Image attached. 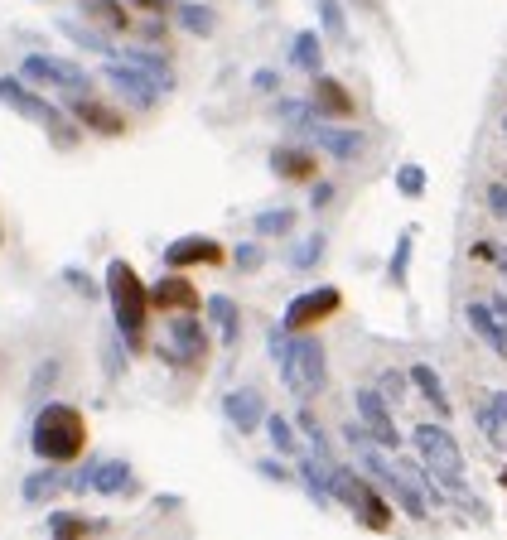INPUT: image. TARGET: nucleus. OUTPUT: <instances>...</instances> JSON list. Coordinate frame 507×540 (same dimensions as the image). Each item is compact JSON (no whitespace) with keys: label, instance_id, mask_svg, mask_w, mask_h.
<instances>
[{"label":"nucleus","instance_id":"f257e3e1","mask_svg":"<svg viewBox=\"0 0 507 540\" xmlns=\"http://www.w3.org/2000/svg\"><path fill=\"white\" fill-rule=\"evenodd\" d=\"M29 449L39 454V463H78L87 449V420L78 405L63 401H44L34 410V425H29Z\"/></svg>","mask_w":507,"mask_h":540},{"label":"nucleus","instance_id":"f03ea898","mask_svg":"<svg viewBox=\"0 0 507 540\" xmlns=\"http://www.w3.org/2000/svg\"><path fill=\"white\" fill-rule=\"evenodd\" d=\"M107 299H112V319L116 338L126 343V352L145 348V324H150V285H145L131 261L116 256L107 266Z\"/></svg>","mask_w":507,"mask_h":540},{"label":"nucleus","instance_id":"7ed1b4c3","mask_svg":"<svg viewBox=\"0 0 507 540\" xmlns=\"http://www.w3.org/2000/svg\"><path fill=\"white\" fill-rule=\"evenodd\" d=\"M276 367H281L285 386H290V396H300V401H310L314 391H324V381H329L324 343H319L314 333H290V343H285V357L276 362Z\"/></svg>","mask_w":507,"mask_h":540},{"label":"nucleus","instance_id":"20e7f679","mask_svg":"<svg viewBox=\"0 0 507 540\" xmlns=\"http://www.w3.org/2000/svg\"><path fill=\"white\" fill-rule=\"evenodd\" d=\"M329 492H334V502H343L348 512L363 521L367 531H387V526H392V502H382L358 473H348V468L334 463V468H329Z\"/></svg>","mask_w":507,"mask_h":540},{"label":"nucleus","instance_id":"39448f33","mask_svg":"<svg viewBox=\"0 0 507 540\" xmlns=\"http://www.w3.org/2000/svg\"><path fill=\"white\" fill-rule=\"evenodd\" d=\"M416 454H421L425 473L445 487H464V454L454 444L445 425H416Z\"/></svg>","mask_w":507,"mask_h":540},{"label":"nucleus","instance_id":"423d86ee","mask_svg":"<svg viewBox=\"0 0 507 540\" xmlns=\"http://www.w3.org/2000/svg\"><path fill=\"white\" fill-rule=\"evenodd\" d=\"M20 78L34 82V87H54L63 97H83L92 92V73H87L83 63H73V58H58V54H29L20 63Z\"/></svg>","mask_w":507,"mask_h":540},{"label":"nucleus","instance_id":"0eeeda50","mask_svg":"<svg viewBox=\"0 0 507 540\" xmlns=\"http://www.w3.org/2000/svg\"><path fill=\"white\" fill-rule=\"evenodd\" d=\"M102 78L112 82V92L126 102V107L136 111H155L160 107V97H165V87L150 78L145 68H136V63H126V58H107V68H102Z\"/></svg>","mask_w":507,"mask_h":540},{"label":"nucleus","instance_id":"6e6552de","mask_svg":"<svg viewBox=\"0 0 507 540\" xmlns=\"http://www.w3.org/2000/svg\"><path fill=\"white\" fill-rule=\"evenodd\" d=\"M338 309H343V295H338L334 285H319V290H305V295H295L290 304H285L281 324L290 328V333H305V328L334 319Z\"/></svg>","mask_w":507,"mask_h":540},{"label":"nucleus","instance_id":"1a4fd4ad","mask_svg":"<svg viewBox=\"0 0 507 540\" xmlns=\"http://www.w3.org/2000/svg\"><path fill=\"white\" fill-rule=\"evenodd\" d=\"M0 107H10L15 116H25V121L44 126V131H49L54 121H63V111H58L49 97H39V92H34L25 78H10V73L0 78Z\"/></svg>","mask_w":507,"mask_h":540},{"label":"nucleus","instance_id":"9d476101","mask_svg":"<svg viewBox=\"0 0 507 540\" xmlns=\"http://www.w3.org/2000/svg\"><path fill=\"white\" fill-rule=\"evenodd\" d=\"M165 343L174 348L179 367H198L208 357V324L198 314H174L165 324Z\"/></svg>","mask_w":507,"mask_h":540},{"label":"nucleus","instance_id":"9b49d317","mask_svg":"<svg viewBox=\"0 0 507 540\" xmlns=\"http://www.w3.org/2000/svg\"><path fill=\"white\" fill-rule=\"evenodd\" d=\"M353 405H358V420H363L367 439L382 444V449H396V425H392V410H387V396L372 391V386H358Z\"/></svg>","mask_w":507,"mask_h":540},{"label":"nucleus","instance_id":"f8f14e48","mask_svg":"<svg viewBox=\"0 0 507 540\" xmlns=\"http://www.w3.org/2000/svg\"><path fill=\"white\" fill-rule=\"evenodd\" d=\"M150 309H174V314H198L203 309V295L194 290V280L184 270H169L150 285Z\"/></svg>","mask_w":507,"mask_h":540},{"label":"nucleus","instance_id":"ddd939ff","mask_svg":"<svg viewBox=\"0 0 507 540\" xmlns=\"http://www.w3.org/2000/svg\"><path fill=\"white\" fill-rule=\"evenodd\" d=\"M68 116H73L83 131L107 135V140L126 135V116H121V111H112L107 102H97L92 92H83V97H68Z\"/></svg>","mask_w":507,"mask_h":540},{"label":"nucleus","instance_id":"4468645a","mask_svg":"<svg viewBox=\"0 0 507 540\" xmlns=\"http://www.w3.org/2000/svg\"><path fill=\"white\" fill-rule=\"evenodd\" d=\"M223 415L237 434H256L261 425H266V401H261L256 386H237V391H227L223 396Z\"/></svg>","mask_w":507,"mask_h":540},{"label":"nucleus","instance_id":"2eb2a0df","mask_svg":"<svg viewBox=\"0 0 507 540\" xmlns=\"http://www.w3.org/2000/svg\"><path fill=\"white\" fill-rule=\"evenodd\" d=\"M310 140L324 150V155H329V160H338V164H353L367 150L363 131H353V126H324V121H319V126L310 131Z\"/></svg>","mask_w":507,"mask_h":540},{"label":"nucleus","instance_id":"dca6fc26","mask_svg":"<svg viewBox=\"0 0 507 540\" xmlns=\"http://www.w3.org/2000/svg\"><path fill=\"white\" fill-rule=\"evenodd\" d=\"M223 261V246L213 237H179L165 246V266L169 270H189V266H218Z\"/></svg>","mask_w":507,"mask_h":540},{"label":"nucleus","instance_id":"f3484780","mask_svg":"<svg viewBox=\"0 0 507 540\" xmlns=\"http://www.w3.org/2000/svg\"><path fill=\"white\" fill-rule=\"evenodd\" d=\"M310 102H314V111L329 116V121H348V116H353V92H348L338 78H329V73H314Z\"/></svg>","mask_w":507,"mask_h":540},{"label":"nucleus","instance_id":"a211bd4d","mask_svg":"<svg viewBox=\"0 0 507 540\" xmlns=\"http://www.w3.org/2000/svg\"><path fill=\"white\" fill-rule=\"evenodd\" d=\"M87 492H102V497H116L131 487V463L126 459H87Z\"/></svg>","mask_w":507,"mask_h":540},{"label":"nucleus","instance_id":"6ab92c4d","mask_svg":"<svg viewBox=\"0 0 507 540\" xmlns=\"http://www.w3.org/2000/svg\"><path fill=\"white\" fill-rule=\"evenodd\" d=\"M474 420H479V430L488 444L507 449V391H488V396L474 405Z\"/></svg>","mask_w":507,"mask_h":540},{"label":"nucleus","instance_id":"aec40b11","mask_svg":"<svg viewBox=\"0 0 507 540\" xmlns=\"http://www.w3.org/2000/svg\"><path fill=\"white\" fill-rule=\"evenodd\" d=\"M203 319L218 328V338H223L227 348H237V343H242V309H237L227 295H208V299H203Z\"/></svg>","mask_w":507,"mask_h":540},{"label":"nucleus","instance_id":"412c9836","mask_svg":"<svg viewBox=\"0 0 507 540\" xmlns=\"http://www.w3.org/2000/svg\"><path fill=\"white\" fill-rule=\"evenodd\" d=\"M271 174H276V179L305 184V179L319 174V160H314L310 150H300V145H276V150H271Z\"/></svg>","mask_w":507,"mask_h":540},{"label":"nucleus","instance_id":"4be33fe9","mask_svg":"<svg viewBox=\"0 0 507 540\" xmlns=\"http://www.w3.org/2000/svg\"><path fill=\"white\" fill-rule=\"evenodd\" d=\"M58 34H63V39H73V44H78V49H87V54H102V58L121 54L112 39H107V29L87 25V20H73V15H63V20H58Z\"/></svg>","mask_w":507,"mask_h":540},{"label":"nucleus","instance_id":"5701e85b","mask_svg":"<svg viewBox=\"0 0 507 540\" xmlns=\"http://www.w3.org/2000/svg\"><path fill=\"white\" fill-rule=\"evenodd\" d=\"M464 319H469V328H474V333H479V338L498 352V357H507V324L498 319V309H493V304H469V309H464Z\"/></svg>","mask_w":507,"mask_h":540},{"label":"nucleus","instance_id":"b1692460","mask_svg":"<svg viewBox=\"0 0 507 540\" xmlns=\"http://www.w3.org/2000/svg\"><path fill=\"white\" fill-rule=\"evenodd\" d=\"M78 10H83L87 25L107 29V34H126L131 29V10L121 0H78Z\"/></svg>","mask_w":507,"mask_h":540},{"label":"nucleus","instance_id":"393cba45","mask_svg":"<svg viewBox=\"0 0 507 540\" xmlns=\"http://www.w3.org/2000/svg\"><path fill=\"white\" fill-rule=\"evenodd\" d=\"M58 487H63V463H44L20 483V497H25V507H44Z\"/></svg>","mask_w":507,"mask_h":540},{"label":"nucleus","instance_id":"a878e982","mask_svg":"<svg viewBox=\"0 0 507 540\" xmlns=\"http://www.w3.org/2000/svg\"><path fill=\"white\" fill-rule=\"evenodd\" d=\"M97 531H107V521H87L78 512H49V536L54 540H87Z\"/></svg>","mask_w":507,"mask_h":540},{"label":"nucleus","instance_id":"bb28decb","mask_svg":"<svg viewBox=\"0 0 507 540\" xmlns=\"http://www.w3.org/2000/svg\"><path fill=\"white\" fill-rule=\"evenodd\" d=\"M276 121H281L285 131L310 135L314 126H319V111H314V102H300V97H281V102H276Z\"/></svg>","mask_w":507,"mask_h":540},{"label":"nucleus","instance_id":"cd10ccee","mask_svg":"<svg viewBox=\"0 0 507 540\" xmlns=\"http://www.w3.org/2000/svg\"><path fill=\"white\" fill-rule=\"evenodd\" d=\"M290 63L300 68V73H324V44H319V34L305 29V34H295V44H290Z\"/></svg>","mask_w":507,"mask_h":540},{"label":"nucleus","instance_id":"c85d7f7f","mask_svg":"<svg viewBox=\"0 0 507 540\" xmlns=\"http://www.w3.org/2000/svg\"><path fill=\"white\" fill-rule=\"evenodd\" d=\"M174 20L189 29V34H198V39L218 29V15H213V5H198V0H179V5H174Z\"/></svg>","mask_w":507,"mask_h":540},{"label":"nucleus","instance_id":"c756f323","mask_svg":"<svg viewBox=\"0 0 507 540\" xmlns=\"http://www.w3.org/2000/svg\"><path fill=\"white\" fill-rule=\"evenodd\" d=\"M116 58H126V63H136V68H145L150 78L160 82L165 92H174V68H169V58L165 54H150V49H121Z\"/></svg>","mask_w":507,"mask_h":540},{"label":"nucleus","instance_id":"7c9ffc66","mask_svg":"<svg viewBox=\"0 0 507 540\" xmlns=\"http://www.w3.org/2000/svg\"><path fill=\"white\" fill-rule=\"evenodd\" d=\"M411 381L421 386V396H425V401L435 405V415H440V420H450V396H445V386H440V377H435V367H425V362H416V367H411Z\"/></svg>","mask_w":507,"mask_h":540},{"label":"nucleus","instance_id":"2f4dec72","mask_svg":"<svg viewBox=\"0 0 507 540\" xmlns=\"http://www.w3.org/2000/svg\"><path fill=\"white\" fill-rule=\"evenodd\" d=\"M295 463H300V483H305V492H310L319 507H329V502H334V492H329V468H334V463H329V468H319V459H295Z\"/></svg>","mask_w":507,"mask_h":540},{"label":"nucleus","instance_id":"473e14b6","mask_svg":"<svg viewBox=\"0 0 507 540\" xmlns=\"http://www.w3.org/2000/svg\"><path fill=\"white\" fill-rule=\"evenodd\" d=\"M252 232L256 237H285V232H295V208H266V213H256Z\"/></svg>","mask_w":507,"mask_h":540},{"label":"nucleus","instance_id":"72a5a7b5","mask_svg":"<svg viewBox=\"0 0 507 540\" xmlns=\"http://www.w3.org/2000/svg\"><path fill=\"white\" fill-rule=\"evenodd\" d=\"M411 251H416V227H401L392 261H387V275H392L396 285H406V275H411Z\"/></svg>","mask_w":507,"mask_h":540},{"label":"nucleus","instance_id":"f704fd0d","mask_svg":"<svg viewBox=\"0 0 507 540\" xmlns=\"http://www.w3.org/2000/svg\"><path fill=\"white\" fill-rule=\"evenodd\" d=\"M314 10H319V29H324L329 39H348V15H343V0H314Z\"/></svg>","mask_w":507,"mask_h":540},{"label":"nucleus","instance_id":"c9c22d12","mask_svg":"<svg viewBox=\"0 0 507 540\" xmlns=\"http://www.w3.org/2000/svg\"><path fill=\"white\" fill-rule=\"evenodd\" d=\"M58 372H63V362H58V357H44V362L34 367V381H29V401L44 405V396H49V386L58 381Z\"/></svg>","mask_w":507,"mask_h":540},{"label":"nucleus","instance_id":"e433bc0d","mask_svg":"<svg viewBox=\"0 0 507 540\" xmlns=\"http://www.w3.org/2000/svg\"><path fill=\"white\" fill-rule=\"evenodd\" d=\"M324 246H329V237L324 232H314V237H305V242L290 251V266L295 270H310V266H319L324 261Z\"/></svg>","mask_w":507,"mask_h":540},{"label":"nucleus","instance_id":"4c0bfd02","mask_svg":"<svg viewBox=\"0 0 507 540\" xmlns=\"http://www.w3.org/2000/svg\"><path fill=\"white\" fill-rule=\"evenodd\" d=\"M261 430H266V439H271L281 454H295V425H290L285 415H266V425H261Z\"/></svg>","mask_w":507,"mask_h":540},{"label":"nucleus","instance_id":"58836bf2","mask_svg":"<svg viewBox=\"0 0 507 540\" xmlns=\"http://www.w3.org/2000/svg\"><path fill=\"white\" fill-rule=\"evenodd\" d=\"M396 193H401V198H421L425 193V169L421 164H401V169H396Z\"/></svg>","mask_w":507,"mask_h":540},{"label":"nucleus","instance_id":"ea45409f","mask_svg":"<svg viewBox=\"0 0 507 540\" xmlns=\"http://www.w3.org/2000/svg\"><path fill=\"white\" fill-rule=\"evenodd\" d=\"M232 261H237L242 275H256V270L266 266V246H261V242H242L237 251H232Z\"/></svg>","mask_w":507,"mask_h":540},{"label":"nucleus","instance_id":"a19ab883","mask_svg":"<svg viewBox=\"0 0 507 540\" xmlns=\"http://www.w3.org/2000/svg\"><path fill=\"white\" fill-rule=\"evenodd\" d=\"M49 140H54L58 150H78V140H83V126H78L73 116H63V121H54V126H49Z\"/></svg>","mask_w":507,"mask_h":540},{"label":"nucleus","instance_id":"79ce46f5","mask_svg":"<svg viewBox=\"0 0 507 540\" xmlns=\"http://www.w3.org/2000/svg\"><path fill=\"white\" fill-rule=\"evenodd\" d=\"M300 430H305V439H310L314 449H319V459H324V463H334V459H329V434L319 430V420H314L310 410H305V415H300Z\"/></svg>","mask_w":507,"mask_h":540},{"label":"nucleus","instance_id":"37998d69","mask_svg":"<svg viewBox=\"0 0 507 540\" xmlns=\"http://www.w3.org/2000/svg\"><path fill=\"white\" fill-rule=\"evenodd\" d=\"M377 386H382V396H387V401H401V396H406V386H411V372H382Z\"/></svg>","mask_w":507,"mask_h":540},{"label":"nucleus","instance_id":"c03bdc74","mask_svg":"<svg viewBox=\"0 0 507 540\" xmlns=\"http://www.w3.org/2000/svg\"><path fill=\"white\" fill-rule=\"evenodd\" d=\"M141 34H145V39H150V44H165V39H169L165 15H150V20H145V25H141Z\"/></svg>","mask_w":507,"mask_h":540},{"label":"nucleus","instance_id":"a18cd8bd","mask_svg":"<svg viewBox=\"0 0 507 540\" xmlns=\"http://www.w3.org/2000/svg\"><path fill=\"white\" fill-rule=\"evenodd\" d=\"M483 198H488V208H493V213L507 222V184H488V193H483Z\"/></svg>","mask_w":507,"mask_h":540},{"label":"nucleus","instance_id":"49530a36","mask_svg":"<svg viewBox=\"0 0 507 540\" xmlns=\"http://www.w3.org/2000/svg\"><path fill=\"white\" fill-rule=\"evenodd\" d=\"M252 87H256V92H276V87H281V73H276V68H256Z\"/></svg>","mask_w":507,"mask_h":540},{"label":"nucleus","instance_id":"de8ad7c7","mask_svg":"<svg viewBox=\"0 0 507 540\" xmlns=\"http://www.w3.org/2000/svg\"><path fill=\"white\" fill-rule=\"evenodd\" d=\"M329 203H334V184H329V179H319V184L310 189V208L319 213V208H329Z\"/></svg>","mask_w":507,"mask_h":540},{"label":"nucleus","instance_id":"09e8293b","mask_svg":"<svg viewBox=\"0 0 507 540\" xmlns=\"http://www.w3.org/2000/svg\"><path fill=\"white\" fill-rule=\"evenodd\" d=\"M63 280H68V285H73V290H78V295H87V299L97 295V285H92V280H87L83 270H63Z\"/></svg>","mask_w":507,"mask_h":540},{"label":"nucleus","instance_id":"8fccbe9b","mask_svg":"<svg viewBox=\"0 0 507 540\" xmlns=\"http://www.w3.org/2000/svg\"><path fill=\"white\" fill-rule=\"evenodd\" d=\"M136 10H145V15H165V10H174L179 0H131Z\"/></svg>","mask_w":507,"mask_h":540},{"label":"nucleus","instance_id":"3c124183","mask_svg":"<svg viewBox=\"0 0 507 540\" xmlns=\"http://www.w3.org/2000/svg\"><path fill=\"white\" fill-rule=\"evenodd\" d=\"M256 473H261V478H271V483H285V468H281V463H271V459H256Z\"/></svg>","mask_w":507,"mask_h":540},{"label":"nucleus","instance_id":"603ef678","mask_svg":"<svg viewBox=\"0 0 507 540\" xmlns=\"http://www.w3.org/2000/svg\"><path fill=\"white\" fill-rule=\"evenodd\" d=\"M493 309H498V319H503V324H507V295H498V299H493Z\"/></svg>","mask_w":507,"mask_h":540},{"label":"nucleus","instance_id":"864d4df0","mask_svg":"<svg viewBox=\"0 0 507 540\" xmlns=\"http://www.w3.org/2000/svg\"><path fill=\"white\" fill-rule=\"evenodd\" d=\"M493 261H498V270L507 275V251H493Z\"/></svg>","mask_w":507,"mask_h":540},{"label":"nucleus","instance_id":"5fc2aeb1","mask_svg":"<svg viewBox=\"0 0 507 540\" xmlns=\"http://www.w3.org/2000/svg\"><path fill=\"white\" fill-rule=\"evenodd\" d=\"M503 487H507V468H503Z\"/></svg>","mask_w":507,"mask_h":540},{"label":"nucleus","instance_id":"6e6d98bb","mask_svg":"<svg viewBox=\"0 0 507 540\" xmlns=\"http://www.w3.org/2000/svg\"><path fill=\"white\" fill-rule=\"evenodd\" d=\"M503 135H507V116H503Z\"/></svg>","mask_w":507,"mask_h":540},{"label":"nucleus","instance_id":"4d7b16f0","mask_svg":"<svg viewBox=\"0 0 507 540\" xmlns=\"http://www.w3.org/2000/svg\"><path fill=\"white\" fill-rule=\"evenodd\" d=\"M363 5H377V0H363Z\"/></svg>","mask_w":507,"mask_h":540},{"label":"nucleus","instance_id":"13d9d810","mask_svg":"<svg viewBox=\"0 0 507 540\" xmlns=\"http://www.w3.org/2000/svg\"><path fill=\"white\" fill-rule=\"evenodd\" d=\"M0 242H5V232H0Z\"/></svg>","mask_w":507,"mask_h":540}]
</instances>
